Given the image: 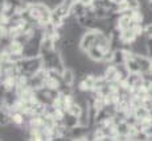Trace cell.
<instances>
[{
  "label": "cell",
  "mask_w": 152,
  "mask_h": 141,
  "mask_svg": "<svg viewBox=\"0 0 152 141\" xmlns=\"http://www.w3.org/2000/svg\"><path fill=\"white\" fill-rule=\"evenodd\" d=\"M95 33H97V31H94V29H87V32L80 40V48L82 50L87 52L91 46L95 45Z\"/></svg>",
  "instance_id": "6da1fadb"
},
{
  "label": "cell",
  "mask_w": 152,
  "mask_h": 141,
  "mask_svg": "<svg viewBox=\"0 0 152 141\" xmlns=\"http://www.w3.org/2000/svg\"><path fill=\"white\" fill-rule=\"evenodd\" d=\"M104 54H106V53H104L97 45L91 46V48L87 50V55H89V58H90V60H93V61H95V62H101V61L103 60Z\"/></svg>",
  "instance_id": "7a4b0ae2"
},
{
  "label": "cell",
  "mask_w": 152,
  "mask_h": 141,
  "mask_svg": "<svg viewBox=\"0 0 152 141\" xmlns=\"http://www.w3.org/2000/svg\"><path fill=\"white\" fill-rule=\"evenodd\" d=\"M150 7H151V8H152V1H151V3H150Z\"/></svg>",
  "instance_id": "3957f363"
}]
</instances>
